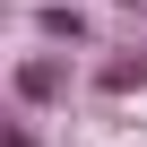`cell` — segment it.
I'll return each mask as SVG.
<instances>
[{"label":"cell","instance_id":"6da1fadb","mask_svg":"<svg viewBox=\"0 0 147 147\" xmlns=\"http://www.w3.org/2000/svg\"><path fill=\"white\" fill-rule=\"evenodd\" d=\"M69 87H78V69H69V52H61V43H43V52H18V61H9V95H18L26 113L69 104Z\"/></svg>","mask_w":147,"mask_h":147},{"label":"cell","instance_id":"7a4b0ae2","mask_svg":"<svg viewBox=\"0 0 147 147\" xmlns=\"http://www.w3.org/2000/svg\"><path fill=\"white\" fill-rule=\"evenodd\" d=\"M35 35H43V43H61V52H78L95 26H87V9H69V0H43V9H35Z\"/></svg>","mask_w":147,"mask_h":147},{"label":"cell","instance_id":"3957f363","mask_svg":"<svg viewBox=\"0 0 147 147\" xmlns=\"http://www.w3.org/2000/svg\"><path fill=\"white\" fill-rule=\"evenodd\" d=\"M95 95H147V52L138 43L113 52V61H95Z\"/></svg>","mask_w":147,"mask_h":147},{"label":"cell","instance_id":"277c9868","mask_svg":"<svg viewBox=\"0 0 147 147\" xmlns=\"http://www.w3.org/2000/svg\"><path fill=\"white\" fill-rule=\"evenodd\" d=\"M0 147H43V138H35L26 121H9V130H0Z\"/></svg>","mask_w":147,"mask_h":147}]
</instances>
